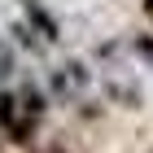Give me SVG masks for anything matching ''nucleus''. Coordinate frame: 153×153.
Segmentation results:
<instances>
[{"instance_id": "1", "label": "nucleus", "mask_w": 153, "mask_h": 153, "mask_svg": "<svg viewBox=\"0 0 153 153\" xmlns=\"http://www.w3.org/2000/svg\"><path fill=\"white\" fill-rule=\"evenodd\" d=\"M35 127H39V123L22 109L18 92L0 88V131H4V140H9V144H31V140H35Z\"/></svg>"}, {"instance_id": "2", "label": "nucleus", "mask_w": 153, "mask_h": 153, "mask_svg": "<svg viewBox=\"0 0 153 153\" xmlns=\"http://www.w3.org/2000/svg\"><path fill=\"white\" fill-rule=\"evenodd\" d=\"M88 83H92V74H88V66H79V61H66V66H57V70L48 74V88L57 92V101H74V96H83Z\"/></svg>"}, {"instance_id": "3", "label": "nucleus", "mask_w": 153, "mask_h": 153, "mask_svg": "<svg viewBox=\"0 0 153 153\" xmlns=\"http://www.w3.org/2000/svg\"><path fill=\"white\" fill-rule=\"evenodd\" d=\"M18 4H22V13H26L22 22L31 26V31L44 39V44H57V39H61V22L48 13V4H44V0H18Z\"/></svg>"}, {"instance_id": "4", "label": "nucleus", "mask_w": 153, "mask_h": 153, "mask_svg": "<svg viewBox=\"0 0 153 153\" xmlns=\"http://www.w3.org/2000/svg\"><path fill=\"white\" fill-rule=\"evenodd\" d=\"M18 101H22V109L35 118V123L48 114V96H44V88H39V83H22V88H18Z\"/></svg>"}, {"instance_id": "5", "label": "nucleus", "mask_w": 153, "mask_h": 153, "mask_svg": "<svg viewBox=\"0 0 153 153\" xmlns=\"http://www.w3.org/2000/svg\"><path fill=\"white\" fill-rule=\"evenodd\" d=\"M13 35H18V44H22V48H31V53H39V35H35V31H31L26 22H18V26H13Z\"/></svg>"}, {"instance_id": "6", "label": "nucleus", "mask_w": 153, "mask_h": 153, "mask_svg": "<svg viewBox=\"0 0 153 153\" xmlns=\"http://www.w3.org/2000/svg\"><path fill=\"white\" fill-rule=\"evenodd\" d=\"M131 48H136V57H140L144 66H153V35H136Z\"/></svg>"}, {"instance_id": "7", "label": "nucleus", "mask_w": 153, "mask_h": 153, "mask_svg": "<svg viewBox=\"0 0 153 153\" xmlns=\"http://www.w3.org/2000/svg\"><path fill=\"white\" fill-rule=\"evenodd\" d=\"M13 66H18V57H13V48L4 44V39H0V83H4V79L13 74Z\"/></svg>"}, {"instance_id": "8", "label": "nucleus", "mask_w": 153, "mask_h": 153, "mask_svg": "<svg viewBox=\"0 0 153 153\" xmlns=\"http://www.w3.org/2000/svg\"><path fill=\"white\" fill-rule=\"evenodd\" d=\"M39 153H66V149H61V144H44Z\"/></svg>"}, {"instance_id": "9", "label": "nucleus", "mask_w": 153, "mask_h": 153, "mask_svg": "<svg viewBox=\"0 0 153 153\" xmlns=\"http://www.w3.org/2000/svg\"><path fill=\"white\" fill-rule=\"evenodd\" d=\"M144 13H153V0H144Z\"/></svg>"}, {"instance_id": "10", "label": "nucleus", "mask_w": 153, "mask_h": 153, "mask_svg": "<svg viewBox=\"0 0 153 153\" xmlns=\"http://www.w3.org/2000/svg\"><path fill=\"white\" fill-rule=\"evenodd\" d=\"M149 18H153V13H149Z\"/></svg>"}]
</instances>
